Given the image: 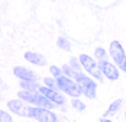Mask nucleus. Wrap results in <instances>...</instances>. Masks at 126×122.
I'll return each instance as SVG.
<instances>
[{
    "label": "nucleus",
    "mask_w": 126,
    "mask_h": 122,
    "mask_svg": "<svg viewBox=\"0 0 126 122\" xmlns=\"http://www.w3.org/2000/svg\"><path fill=\"white\" fill-rule=\"evenodd\" d=\"M17 96L30 104H33L38 107H44V109H54L55 104H53L50 100H48L43 94L37 92V91H28V90H21L18 91Z\"/></svg>",
    "instance_id": "1"
},
{
    "label": "nucleus",
    "mask_w": 126,
    "mask_h": 122,
    "mask_svg": "<svg viewBox=\"0 0 126 122\" xmlns=\"http://www.w3.org/2000/svg\"><path fill=\"white\" fill-rule=\"evenodd\" d=\"M75 80L79 84L82 94L88 99H95L97 96V84L93 79L87 77L82 72H77L75 75Z\"/></svg>",
    "instance_id": "2"
},
{
    "label": "nucleus",
    "mask_w": 126,
    "mask_h": 122,
    "mask_svg": "<svg viewBox=\"0 0 126 122\" xmlns=\"http://www.w3.org/2000/svg\"><path fill=\"white\" fill-rule=\"evenodd\" d=\"M58 81V88L59 90H61L63 92L67 94L71 97H80L82 91L79 86V84L76 80H74L72 78H69L66 75H61L60 78L56 79Z\"/></svg>",
    "instance_id": "3"
},
{
    "label": "nucleus",
    "mask_w": 126,
    "mask_h": 122,
    "mask_svg": "<svg viewBox=\"0 0 126 122\" xmlns=\"http://www.w3.org/2000/svg\"><path fill=\"white\" fill-rule=\"evenodd\" d=\"M79 59H80L81 65L83 67L84 70H86L88 74H91L93 78H95V79H98V80H100V81L103 80V73L100 72L98 63H97L93 58H91L88 54H81Z\"/></svg>",
    "instance_id": "4"
},
{
    "label": "nucleus",
    "mask_w": 126,
    "mask_h": 122,
    "mask_svg": "<svg viewBox=\"0 0 126 122\" xmlns=\"http://www.w3.org/2000/svg\"><path fill=\"white\" fill-rule=\"evenodd\" d=\"M30 117L37 120L38 122H56L55 114L44 107H31Z\"/></svg>",
    "instance_id": "5"
},
{
    "label": "nucleus",
    "mask_w": 126,
    "mask_h": 122,
    "mask_svg": "<svg viewBox=\"0 0 126 122\" xmlns=\"http://www.w3.org/2000/svg\"><path fill=\"white\" fill-rule=\"evenodd\" d=\"M99 69L103 73V75L105 78H108L109 80H118L120 77V72L118 69V67L113 63H110L109 61H102L98 62Z\"/></svg>",
    "instance_id": "6"
},
{
    "label": "nucleus",
    "mask_w": 126,
    "mask_h": 122,
    "mask_svg": "<svg viewBox=\"0 0 126 122\" xmlns=\"http://www.w3.org/2000/svg\"><path fill=\"white\" fill-rule=\"evenodd\" d=\"M109 54H110V57L113 58L114 63L118 67L124 62V59L126 58L125 51H124V48H123V46H121V43L119 41H113L110 43V46H109Z\"/></svg>",
    "instance_id": "7"
},
{
    "label": "nucleus",
    "mask_w": 126,
    "mask_h": 122,
    "mask_svg": "<svg viewBox=\"0 0 126 122\" xmlns=\"http://www.w3.org/2000/svg\"><path fill=\"white\" fill-rule=\"evenodd\" d=\"M7 107L16 115L23 116V117H30V110L31 106L25 104L23 100H10L7 102Z\"/></svg>",
    "instance_id": "8"
},
{
    "label": "nucleus",
    "mask_w": 126,
    "mask_h": 122,
    "mask_svg": "<svg viewBox=\"0 0 126 122\" xmlns=\"http://www.w3.org/2000/svg\"><path fill=\"white\" fill-rule=\"evenodd\" d=\"M39 92L43 94L48 100H50L53 104H55V105H63V104H65V97L61 95V94H59L56 90H54V89H50V88H48V86H41L39 89Z\"/></svg>",
    "instance_id": "9"
},
{
    "label": "nucleus",
    "mask_w": 126,
    "mask_h": 122,
    "mask_svg": "<svg viewBox=\"0 0 126 122\" xmlns=\"http://www.w3.org/2000/svg\"><path fill=\"white\" fill-rule=\"evenodd\" d=\"M14 74L21 81H37V75L34 74V72H32L25 67H15Z\"/></svg>",
    "instance_id": "10"
},
{
    "label": "nucleus",
    "mask_w": 126,
    "mask_h": 122,
    "mask_svg": "<svg viewBox=\"0 0 126 122\" xmlns=\"http://www.w3.org/2000/svg\"><path fill=\"white\" fill-rule=\"evenodd\" d=\"M25 59L32 64L36 65H45L47 64V59L43 54L36 53V52H26L25 53Z\"/></svg>",
    "instance_id": "11"
},
{
    "label": "nucleus",
    "mask_w": 126,
    "mask_h": 122,
    "mask_svg": "<svg viewBox=\"0 0 126 122\" xmlns=\"http://www.w3.org/2000/svg\"><path fill=\"white\" fill-rule=\"evenodd\" d=\"M121 104H123V100L121 99H119V100H115L113 104H110V106H109V109H108V111L104 114V117H108V116H113L115 112H118V110L120 109V106H121Z\"/></svg>",
    "instance_id": "12"
},
{
    "label": "nucleus",
    "mask_w": 126,
    "mask_h": 122,
    "mask_svg": "<svg viewBox=\"0 0 126 122\" xmlns=\"http://www.w3.org/2000/svg\"><path fill=\"white\" fill-rule=\"evenodd\" d=\"M20 86L23 90H28V91H37V89L41 88L37 81H21Z\"/></svg>",
    "instance_id": "13"
},
{
    "label": "nucleus",
    "mask_w": 126,
    "mask_h": 122,
    "mask_svg": "<svg viewBox=\"0 0 126 122\" xmlns=\"http://www.w3.org/2000/svg\"><path fill=\"white\" fill-rule=\"evenodd\" d=\"M94 57L98 59V62L107 61V52H105V49L102 48V47L95 48V51H94Z\"/></svg>",
    "instance_id": "14"
},
{
    "label": "nucleus",
    "mask_w": 126,
    "mask_h": 122,
    "mask_svg": "<svg viewBox=\"0 0 126 122\" xmlns=\"http://www.w3.org/2000/svg\"><path fill=\"white\" fill-rule=\"evenodd\" d=\"M63 72H64V75H66V77H69V78H72V79H75V75H76V70L75 69H72L71 67H70V64H65V65H63Z\"/></svg>",
    "instance_id": "15"
},
{
    "label": "nucleus",
    "mask_w": 126,
    "mask_h": 122,
    "mask_svg": "<svg viewBox=\"0 0 126 122\" xmlns=\"http://www.w3.org/2000/svg\"><path fill=\"white\" fill-rule=\"evenodd\" d=\"M58 47L61 49H65V51H70V42L64 37H59L58 38Z\"/></svg>",
    "instance_id": "16"
},
{
    "label": "nucleus",
    "mask_w": 126,
    "mask_h": 122,
    "mask_svg": "<svg viewBox=\"0 0 126 122\" xmlns=\"http://www.w3.org/2000/svg\"><path fill=\"white\" fill-rule=\"evenodd\" d=\"M50 73H51V75H53L55 79H58V78H60L61 75H64L63 69L59 68V67H56V65H51V67H50Z\"/></svg>",
    "instance_id": "17"
},
{
    "label": "nucleus",
    "mask_w": 126,
    "mask_h": 122,
    "mask_svg": "<svg viewBox=\"0 0 126 122\" xmlns=\"http://www.w3.org/2000/svg\"><path fill=\"white\" fill-rule=\"evenodd\" d=\"M71 104H72V106H74L77 111H83L84 109H86V105H84L80 99H77V97H75V99L71 101Z\"/></svg>",
    "instance_id": "18"
},
{
    "label": "nucleus",
    "mask_w": 126,
    "mask_h": 122,
    "mask_svg": "<svg viewBox=\"0 0 126 122\" xmlns=\"http://www.w3.org/2000/svg\"><path fill=\"white\" fill-rule=\"evenodd\" d=\"M44 84L48 88H50V89H54V90L59 89L58 88V81H56V79H54V78H44Z\"/></svg>",
    "instance_id": "19"
},
{
    "label": "nucleus",
    "mask_w": 126,
    "mask_h": 122,
    "mask_svg": "<svg viewBox=\"0 0 126 122\" xmlns=\"http://www.w3.org/2000/svg\"><path fill=\"white\" fill-rule=\"evenodd\" d=\"M70 67H71L72 69H75L76 72H81V63H80V59L71 58V61H70Z\"/></svg>",
    "instance_id": "20"
},
{
    "label": "nucleus",
    "mask_w": 126,
    "mask_h": 122,
    "mask_svg": "<svg viewBox=\"0 0 126 122\" xmlns=\"http://www.w3.org/2000/svg\"><path fill=\"white\" fill-rule=\"evenodd\" d=\"M0 122H12V119L7 112L0 110Z\"/></svg>",
    "instance_id": "21"
},
{
    "label": "nucleus",
    "mask_w": 126,
    "mask_h": 122,
    "mask_svg": "<svg viewBox=\"0 0 126 122\" xmlns=\"http://www.w3.org/2000/svg\"><path fill=\"white\" fill-rule=\"evenodd\" d=\"M119 68H120V69H121L123 72H125V73H126V58L124 59V62H123V63H121V64L119 65Z\"/></svg>",
    "instance_id": "22"
},
{
    "label": "nucleus",
    "mask_w": 126,
    "mask_h": 122,
    "mask_svg": "<svg viewBox=\"0 0 126 122\" xmlns=\"http://www.w3.org/2000/svg\"><path fill=\"white\" fill-rule=\"evenodd\" d=\"M100 122H111L110 120H107V119H103V120H100Z\"/></svg>",
    "instance_id": "23"
}]
</instances>
